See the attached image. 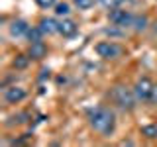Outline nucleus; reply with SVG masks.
<instances>
[{
	"label": "nucleus",
	"instance_id": "nucleus-11",
	"mask_svg": "<svg viewBox=\"0 0 157 147\" xmlns=\"http://www.w3.org/2000/svg\"><path fill=\"white\" fill-rule=\"evenodd\" d=\"M43 36H45V33L41 32V29H39V26L37 28H29V32H28V39H29V43H37V41H41L43 39Z\"/></svg>",
	"mask_w": 157,
	"mask_h": 147
},
{
	"label": "nucleus",
	"instance_id": "nucleus-15",
	"mask_svg": "<svg viewBox=\"0 0 157 147\" xmlns=\"http://www.w3.org/2000/svg\"><path fill=\"white\" fill-rule=\"evenodd\" d=\"M98 2L102 4L104 8H108V10H112V8H120L122 4L126 2V0H98Z\"/></svg>",
	"mask_w": 157,
	"mask_h": 147
},
{
	"label": "nucleus",
	"instance_id": "nucleus-7",
	"mask_svg": "<svg viewBox=\"0 0 157 147\" xmlns=\"http://www.w3.org/2000/svg\"><path fill=\"white\" fill-rule=\"evenodd\" d=\"M29 32V26L26 20H14L12 24H10V36L12 37H26Z\"/></svg>",
	"mask_w": 157,
	"mask_h": 147
},
{
	"label": "nucleus",
	"instance_id": "nucleus-9",
	"mask_svg": "<svg viewBox=\"0 0 157 147\" xmlns=\"http://www.w3.org/2000/svg\"><path fill=\"white\" fill-rule=\"evenodd\" d=\"M39 29H41L45 36H51V33H59V24L51 18H41L39 20Z\"/></svg>",
	"mask_w": 157,
	"mask_h": 147
},
{
	"label": "nucleus",
	"instance_id": "nucleus-1",
	"mask_svg": "<svg viewBox=\"0 0 157 147\" xmlns=\"http://www.w3.org/2000/svg\"><path fill=\"white\" fill-rule=\"evenodd\" d=\"M86 118H88V124L90 127L100 134L102 137H110L116 130V116L112 110H108L104 106H94V108H88L86 110Z\"/></svg>",
	"mask_w": 157,
	"mask_h": 147
},
{
	"label": "nucleus",
	"instance_id": "nucleus-13",
	"mask_svg": "<svg viewBox=\"0 0 157 147\" xmlns=\"http://www.w3.org/2000/svg\"><path fill=\"white\" fill-rule=\"evenodd\" d=\"M141 134L149 139H157V124H149V126H144L141 127Z\"/></svg>",
	"mask_w": 157,
	"mask_h": 147
},
{
	"label": "nucleus",
	"instance_id": "nucleus-16",
	"mask_svg": "<svg viewBox=\"0 0 157 147\" xmlns=\"http://www.w3.org/2000/svg\"><path fill=\"white\" fill-rule=\"evenodd\" d=\"M69 12H71V8H69L67 2L55 4V14H57V16H69Z\"/></svg>",
	"mask_w": 157,
	"mask_h": 147
},
{
	"label": "nucleus",
	"instance_id": "nucleus-6",
	"mask_svg": "<svg viewBox=\"0 0 157 147\" xmlns=\"http://www.w3.org/2000/svg\"><path fill=\"white\" fill-rule=\"evenodd\" d=\"M26 96H28V92H26V88H22V86H8V88H4V102L6 104H20L22 100H26Z\"/></svg>",
	"mask_w": 157,
	"mask_h": 147
},
{
	"label": "nucleus",
	"instance_id": "nucleus-18",
	"mask_svg": "<svg viewBox=\"0 0 157 147\" xmlns=\"http://www.w3.org/2000/svg\"><path fill=\"white\" fill-rule=\"evenodd\" d=\"M36 4L39 8H51V6L57 4V0H36Z\"/></svg>",
	"mask_w": 157,
	"mask_h": 147
},
{
	"label": "nucleus",
	"instance_id": "nucleus-3",
	"mask_svg": "<svg viewBox=\"0 0 157 147\" xmlns=\"http://www.w3.org/2000/svg\"><path fill=\"white\" fill-rule=\"evenodd\" d=\"M134 92L140 102L145 104H155L157 102V85L149 77H140L134 85Z\"/></svg>",
	"mask_w": 157,
	"mask_h": 147
},
{
	"label": "nucleus",
	"instance_id": "nucleus-4",
	"mask_svg": "<svg viewBox=\"0 0 157 147\" xmlns=\"http://www.w3.org/2000/svg\"><path fill=\"white\" fill-rule=\"evenodd\" d=\"M94 51H96V55L100 57V59H118L124 53V47L122 45H118L116 41H100V43H96V47H94Z\"/></svg>",
	"mask_w": 157,
	"mask_h": 147
},
{
	"label": "nucleus",
	"instance_id": "nucleus-12",
	"mask_svg": "<svg viewBox=\"0 0 157 147\" xmlns=\"http://www.w3.org/2000/svg\"><path fill=\"white\" fill-rule=\"evenodd\" d=\"M132 28H134L136 32H144V29L147 28V18H145V16H134Z\"/></svg>",
	"mask_w": 157,
	"mask_h": 147
},
{
	"label": "nucleus",
	"instance_id": "nucleus-8",
	"mask_svg": "<svg viewBox=\"0 0 157 147\" xmlns=\"http://www.w3.org/2000/svg\"><path fill=\"white\" fill-rule=\"evenodd\" d=\"M78 32V26L73 20H63V22H59V33H61L63 37H75Z\"/></svg>",
	"mask_w": 157,
	"mask_h": 147
},
{
	"label": "nucleus",
	"instance_id": "nucleus-2",
	"mask_svg": "<svg viewBox=\"0 0 157 147\" xmlns=\"http://www.w3.org/2000/svg\"><path fill=\"white\" fill-rule=\"evenodd\" d=\"M110 100L114 102L118 108H122L124 112H132L136 108L137 96L134 92V88H128L124 85H116L110 88Z\"/></svg>",
	"mask_w": 157,
	"mask_h": 147
},
{
	"label": "nucleus",
	"instance_id": "nucleus-10",
	"mask_svg": "<svg viewBox=\"0 0 157 147\" xmlns=\"http://www.w3.org/2000/svg\"><path fill=\"white\" fill-rule=\"evenodd\" d=\"M28 55L32 57V59H43V57L47 55V47H45V43H43V41L29 43V51H28Z\"/></svg>",
	"mask_w": 157,
	"mask_h": 147
},
{
	"label": "nucleus",
	"instance_id": "nucleus-17",
	"mask_svg": "<svg viewBox=\"0 0 157 147\" xmlns=\"http://www.w3.org/2000/svg\"><path fill=\"white\" fill-rule=\"evenodd\" d=\"M73 4H75L78 10H90L94 6V0H73Z\"/></svg>",
	"mask_w": 157,
	"mask_h": 147
},
{
	"label": "nucleus",
	"instance_id": "nucleus-19",
	"mask_svg": "<svg viewBox=\"0 0 157 147\" xmlns=\"http://www.w3.org/2000/svg\"><path fill=\"white\" fill-rule=\"evenodd\" d=\"M45 77H49V71H45V69H43V71H41V77H39V78H41V81H43V78H45Z\"/></svg>",
	"mask_w": 157,
	"mask_h": 147
},
{
	"label": "nucleus",
	"instance_id": "nucleus-5",
	"mask_svg": "<svg viewBox=\"0 0 157 147\" xmlns=\"http://www.w3.org/2000/svg\"><path fill=\"white\" fill-rule=\"evenodd\" d=\"M108 20H110V24H114L116 28H132L134 14L128 12V10H122V8H112L110 14H108Z\"/></svg>",
	"mask_w": 157,
	"mask_h": 147
},
{
	"label": "nucleus",
	"instance_id": "nucleus-14",
	"mask_svg": "<svg viewBox=\"0 0 157 147\" xmlns=\"http://www.w3.org/2000/svg\"><path fill=\"white\" fill-rule=\"evenodd\" d=\"M29 55H18L16 59L12 61V65H14V69H26L28 67V63H29Z\"/></svg>",
	"mask_w": 157,
	"mask_h": 147
}]
</instances>
